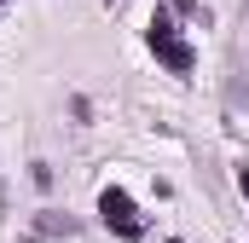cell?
I'll return each instance as SVG.
<instances>
[{
    "instance_id": "cell-1",
    "label": "cell",
    "mask_w": 249,
    "mask_h": 243,
    "mask_svg": "<svg viewBox=\"0 0 249 243\" xmlns=\"http://www.w3.org/2000/svg\"><path fill=\"white\" fill-rule=\"evenodd\" d=\"M145 41H151V52H157V58L168 64L174 75H191V69H197V52H191L186 41L174 35V17H168V12H157V17H151V29H145Z\"/></svg>"
},
{
    "instance_id": "cell-5",
    "label": "cell",
    "mask_w": 249,
    "mask_h": 243,
    "mask_svg": "<svg viewBox=\"0 0 249 243\" xmlns=\"http://www.w3.org/2000/svg\"><path fill=\"white\" fill-rule=\"evenodd\" d=\"M238 185H244V197H249V168H244V174H238Z\"/></svg>"
},
{
    "instance_id": "cell-8",
    "label": "cell",
    "mask_w": 249,
    "mask_h": 243,
    "mask_svg": "<svg viewBox=\"0 0 249 243\" xmlns=\"http://www.w3.org/2000/svg\"><path fill=\"white\" fill-rule=\"evenodd\" d=\"M110 6H116V0H110Z\"/></svg>"
},
{
    "instance_id": "cell-9",
    "label": "cell",
    "mask_w": 249,
    "mask_h": 243,
    "mask_svg": "<svg viewBox=\"0 0 249 243\" xmlns=\"http://www.w3.org/2000/svg\"><path fill=\"white\" fill-rule=\"evenodd\" d=\"M174 243H180V238H174Z\"/></svg>"
},
{
    "instance_id": "cell-6",
    "label": "cell",
    "mask_w": 249,
    "mask_h": 243,
    "mask_svg": "<svg viewBox=\"0 0 249 243\" xmlns=\"http://www.w3.org/2000/svg\"><path fill=\"white\" fill-rule=\"evenodd\" d=\"M244 12H249V0H244Z\"/></svg>"
},
{
    "instance_id": "cell-7",
    "label": "cell",
    "mask_w": 249,
    "mask_h": 243,
    "mask_svg": "<svg viewBox=\"0 0 249 243\" xmlns=\"http://www.w3.org/2000/svg\"><path fill=\"white\" fill-rule=\"evenodd\" d=\"M0 6H6V0H0Z\"/></svg>"
},
{
    "instance_id": "cell-3",
    "label": "cell",
    "mask_w": 249,
    "mask_h": 243,
    "mask_svg": "<svg viewBox=\"0 0 249 243\" xmlns=\"http://www.w3.org/2000/svg\"><path fill=\"white\" fill-rule=\"evenodd\" d=\"M58 232H64V238L75 232V220H70V214H64V220H58V214H47V220H35V238H58Z\"/></svg>"
},
{
    "instance_id": "cell-2",
    "label": "cell",
    "mask_w": 249,
    "mask_h": 243,
    "mask_svg": "<svg viewBox=\"0 0 249 243\" xmlns=\"http://www.w3.org/2000/svg\"><path fill=\"white\" fill-rule=\"evenodd\" d=\"M99 220L116 238H145V220H139V208H133V197H127L122 185H105L99 191Z\"/></svg>"
},
{
    "instance_id": "cell-4",
    "label": "cell",
    "mask_w": 249,
    "mask_h": 243,
    "mask_svg": "<svg viewBox=\"0 0 249 243\" xmlns=\"http://www.w3.org/2000/svg\"><path fill=\"white\" fill-rule=\"evenodd\" d=\"M168 6H174V12H197V0H168Z\"/></svg>"
}]
</instances>
